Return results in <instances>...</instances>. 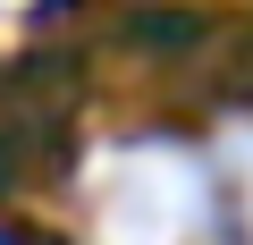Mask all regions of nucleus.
Here are the masks:
<instances>
[{
	"mask_svg": "<svg viewBox=\"0 0 253 245\" xmlns=\"http://www.w3.org/2000/svg\"><path fill=\"white\" fill-rule=\"evenodd\" d=\"M194 220H203V195H194L186 161H169V152L126 161V178L110 195V245H186Z\"/></svg>",
	"mask_w": 253,
	"mask_h": 245,
	"instance_id": "f257e3e1",
	"label": "nucleus"
}]
</instances>
